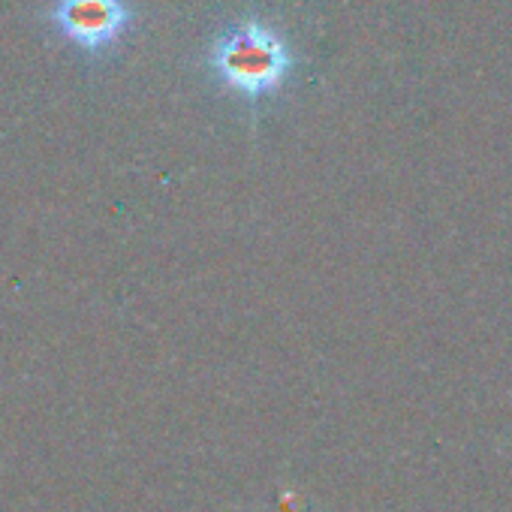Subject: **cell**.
<instances>
[{"instance_id":"cell-1","label":"cell","mask_w":512,"mask_h":512,"mask_svg":"<svg viewBox=\"0 0 512 512\" xmlns=\"http://www.w3.org/2000/svg\"><path fill=\"white\" fill-rule=\"evenodd\" d=\"M205 61L223 91L247 103L281 94L296 70V55L284 34L253 16L226 25L208 46Z\"/></svg>"},{"instance_id":"cell-2","label":"cell","mask_w":512,"mask_h":512,"mask_svg":"<svg viewBox=\"0 0 512 512\" xmlns=\"http://www.w3.org/2000/svg\"><path fill=\"white\" fill-rule=\"evenodd\" d=\"M136 19L130 0H52L46 7L49 28L88 58L118 49Z\"/></svg>"}]
</instances>
